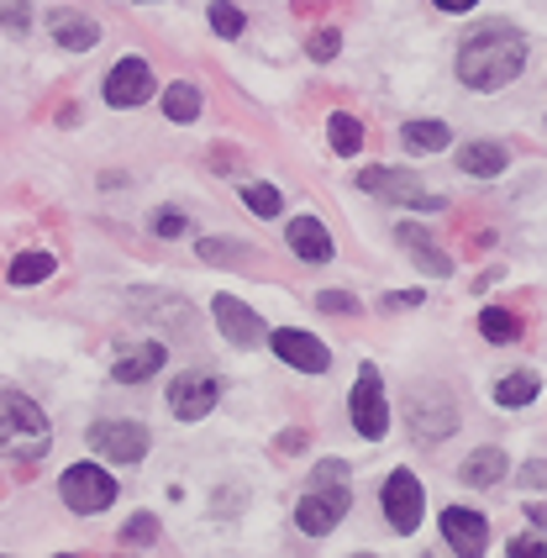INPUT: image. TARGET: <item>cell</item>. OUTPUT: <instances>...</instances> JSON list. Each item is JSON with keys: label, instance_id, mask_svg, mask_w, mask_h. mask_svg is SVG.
I'll list each match as a JSON object with an SVG mask.
<instances>
[{"label": "cell", "instance_id": "6da1fadb", "mask_svg": "<svg viewBox=\"0 0 547 558\" xmlns=\"http://www.w3.org/2000/svg\"><path fill=\"white\" fill-rule=\"evenodd\" d=\"M521 69H526V37L506 22H489V27L469 32L463 48H458V80L469 90H500L511 85Z\"/></svg>", "mask_w": 547, "mask_h": 558}, {"label": "cell", "instance_id": "7a4b0ae2", "mask_svg": "<svg viewBox=\"0 0 547 558\" xmlns=\"http://www.w3.org/2000/svg\"><path fill=\"white\" fill-rule=\"evenodd\" d=\"M348 506H353L348 464H342V459H321V464H316V480H311V490H305L301 506H295V522H301V532H311V537H327V532L348 517Z\"/></svg>", "mask_w": 547, "mask_h": 558}, {"label": "cell", "instance_id": "3957f363", "mask_svg": "<svg viewBox=\"0 0 547 558\" xmlns=\"http://www.w3.org/2000/svg\"><path fill=\"white\" fill-rule=\"evenodd\" d=\"M48 442H53V433H48L42 405L22 390H5L0 396V453L11 464H37L48 453Z\"/></svg>", "mask_w": 547, "mask_h": 558}, {"label": "cell", "instance_id": "277c9868", "mask_svg": "<svg viewBox=\"0 0 547 558\" xmlns=\"http://www.w3.org/2000/svg\"><path fill=\"white\" fill-rule=\"evenodd\" d=\"M358 185L368 195H379V201H396V206H411V211H448V201L437 195V190L416 185V174H405V169H364L358 174Z\"/></svg>", "mask_w": 547, "mask_h": 558}, {"label": "cell", "instance_id": "5b68a950", "mask_svg": "<svg viewBox=\"0 0 547 558\" xmlns=\"http://www.w3.org/2000/svg\"><path fill=\"white\" fill-rule=\"evenodd\" d=\"M348 416H353V427H358L368 442H379V437L390 433V401H385V385H379V369H374V364L358 369V385H353V396H348Z\"/></svg>", "mask_w": 547, "mask_h": 558}, {"label": "cell", "instance_id": "8992f818", "mask_svg": "<svg viewBox=\"0 0 547 558\" xmlns=\"http://www.w3.org/2000/svg\"><path fill=\"white\" fill-rule=\"evenodd\" d=\"M59 490H63V506H69V511L95 517V511H106V506L117 500V480H111L100 464H74V469H63Z\"/></svg>", "mask_w": 547, "mask_h": 558}, {"label": "cell", "instance_id": "52a82bcc", "mask_svg": "<svg viewBox=\"0 0 547 558\" xmlns=\"http://www.w3.org/2000/svg\"><path fill=\"white\" fill-rule=\"evenodd\" d=\"M405 422H411V433H416V442H442V437H453L458 427V405L442 396V390H431V385H422L416 396H411V405H405Z\"/></svg>", "mask_w": 547, "mask_h": 558}, {"label": "cell", "instance_id": "ba28073f", "mask_svg": "<svg viewBox=\"0 0 547 558\" xmlns=\"http://www.w3.org/2000/svg\"><path fill=\"white\" fill-rule=\"evenodd\" d=\"M90 448L100 459H111V464H137L153 448V437H148V427H137V422H95Z\"/></svg>", "mask_w": 547, "mask_h": 558}, {"label": "cell", "instance_id": "9c48e42d", "mask_svg": "<svg viewBox=\"0 0 547 558\" xmlns=\"http://www.w3.org/2000/svg\"><path fill=\"white\" fill-rule=\"evenodd\" d=\"M269 348H274V359H284L290 369H301V374H327V369H332L327 342L311 338V332H301V327H274Z\"/></svg>", "mask_w": 547, "mask_h": 558}, {"label": "cell", "instance_id": "30bf717a", "mask_svg": "<svg viewBox=\"0 0 547 558\" xmlns=\"http://www.w3.org/2000/svg\"><path fill=\"white\" fill-rule=\"evenodd\" d=\"M379 506H385V522L396 532H416V522H422V480L416 474H405V469H396L390 480H385V490H379Z\"/></svg>", "mask_w": 547, "mask_h": 558}, {"label": "cell", "instance_id": "8fae6325", "mask_svg": "<svg viewBox=\"0 0 547 558\" xmlns=\"http://www.w3.org/2000/svg\"><path fill=\"white\" fill-rule=\"evenodd\" d=\"M216 401H221V385H216L211 374H180V379L169 385V411H174L180 422H200V416H211Z\"/></svg>", "mask_w": 547, "mask_h": 558}, {"label": "cell", "instance_id": "7c38bea8", "mask_svg": "<svg viewBox=\"0 0 547 558\" xmlns=\"http://www.w3.org/2000/svg\"><path fill=\"white\" fill-rule=\"evenodd\" d=\"M148 95H153V69L143 59H122L111 74H106V106H117V111L143 106Z\"/></svg>", "mask_w": 547, "mask_h": 558}, {"label": "cell", "instance_id": "4fadbf2b", "mask_svg": "<svg viewBox=\"0 0 547 558\" xmlns=\"http://www.w3.org/2000/svg\"><path fill=\"white\" fill-rule=\"evenodd\" d=\"M216 327H221V338L232 342V348H258V342H269V327L253 316V306H243L238 295H216Z\"/></svg>", "mask_w": 547, "mask_h": 558}, {"label": "cell", "instance_id": "5bb4252c", "mask_svg": "<svg viewBox=\"0 0 547 558\" xmlns=\"http://www.w3.org/2000/svg\"><path fill=\"white\" fill-rule=\"evenodd\" d=\"M442 537H448L453 554L474 558V554H485L489 522L479 517V511H469V506H448V511H442Z\"/></svg>", "mask_w": 547, "mask_h": 558}, {"label": "cell", "instance_id": "9a60e30c", "mask_svg": "<svg viewBox=\"0 0 547 558\" xmlns=\"http://www.w3.org/2000/svg\"><path fill=\"white\" fill-rule=\"evenodd\" d=\"M53 43H59L63 53H90L95 43H100V27H95L85 11H53Z\"/></svg>", "mask_w": 547, "mask_h": 558}, {"label": "cell", "instance_id": "2e32d148", "mask_svg": "<svg viewBox=\"0 0 547 558\" xmlns=\"http://www.w3.org/2000/svg\"><path fill=\"white\" fill-rule=\"evenodd\" d=\"M158 369H163V348H158V342H137V348H126L122 359L111 364V379H117V385H143V379Z\"/></svg>", "mask_w": 547, "mask_h": 558}, {"label": "cell", "instance_id": "e0dca14e", "mask_svg": "<svg viewBox=\"0 0 547 558\" xmlns=\"http://www.w3.org/2000/svg\"><path fill=\"white\" fill-rule=\"evenodd\" d=\"M290 248L301 253L305 264H332V238L316 217H295L290 221Z\"/></svg>", "mask_w": 547, "mask_h": 558}, {"label": "cell", "instance_id": "ac0fdd59", "mask_svg": "<svg viewBox=\"0 0 547 558\" xmlns=\"http://www.w3.org/2000/svg\"><path fill=\"white\" fill-rule=\"evenodd\" d=\"M500 474H506V453L500 448H474L469 459H463V485H474V490H489V485H500Z\"/></svg>", "mask_w": 547, "mask_h": 558}, {"label": "cell", "instance_id": "d6986e66", "mask_svg": "<svg viewBox=\"0 0 547 558\" xmlns=\"http://www.w3.org/2000/svg\"><path fill=\"white\" fill-rule=\"evenodd\" d=\"M506 163H511V154H506L500 143H469V148L458 154V169H463V174H479V180H495Z\"/></svg>", "mask_w": 547, "mask_h": 558}, {"label": "cell", "instance_id": "ffe728a7", "mask_svg": "<svg viewBox=\"0 0 547 558\" xmlns=\"http://www.w3.org/2000/svg\"><path fill=\"white\" fill-rule=\"evenodd\" d=\"M396 238H400V243H405L411 253H416V264H422L426 275H448V269H453V264H448V253H437V248H431V238H426V232L416 227V221H400V227H396Z\"/></svg>", "mask_w": 547, "mask_h": 558}, {"label": "cell", "instance_id": "44dd1931", "mask_svg": "<svg viewBox=\"0 0 547 558\" xmlns=\"http://www.w3.org/2000/svg\"><path fill=\"white\" fill-rule=\"evenodd\" d=\"M400 137H405L411 154H442V148L453 143V132H448L442 122H405L400 126Z\"/></svg>", "mask_w": 547, "mask_h": 558}, {"label": "cell", "instance_id": "7402d4cb", "mask_svg": "<svg viewBox=\"0 0 547 558\" xmlns=\"http://www.w3.org/2000/svg\"><path fill=\"white\" fill-rule=\"evenodd\" d=\"M163 117H169V122H195V117H200V90H195V85H169V90H163Z\"/></svg>", "mask_w": 547, "mask_h": 558}, {"label": "cell", "instance_id": "603a6c76", "mask_svg": "<svg viewBox=\"0 0 547 558\" xmlns=\"http://www.w3.org/2000/svg\"><path fill=\"white\" fill-rule=\"evenodd\" d=\"M327 137H332V154H342V158H353L364 148V126H358V117H348V111H337L332 122H327Z\"/></svg>", "mask_w": 547, "mask_h": 558}, {"label": "cell", "instance_id": "cb8c5ba5", "mask_svg": "<svg viewBox=\"0 0 547 558\" xmlns=\"http://www.w3.org/2000/svg\"><path fill=\"white\" fill-rule=\"evenodd\" d=\"M48 275H53V253H16L11 269H5L11 284H37V279H48Z\"/></svg>", "mask_w": 547, "mask_h": 558}, {"label": "cell", "instance_id": "d4e9b609", "mask_svg": "<svg viewBox=\"0 0 547 558\" xmlns=\"http://www.w3.org/2000/svg\"><path fill=\"white\" fill-rule=\"evenodd\" d=\"M495 401L500 405H526V401H537V374H506L500 385H495Z\"/></svg>", "mask_w": 547, "mask_h": 558}, {"label": "cell", "instance_id": "484cf974", "mask_svg": "<svg viewBox=\"0 0 547 558\" xmlns=\"http://www.w3.org/2000/svg\"><path fill=\"white\" fill-rule=\"evenodd\" d=\"M479 332H485L489 342H516L521 338V322L511 316V311L485 306V311H479Z\"/></svg>", "mask_w": 547, "mask_h": 558}, {"label": "cell", "instance_id": "4316f807", "mask_svg": "<svg viewBox=\"0 0 547 558\" xmlns=\"http://www.w3.org/2000/svg\"><path fill=\"white\" fill-rule=\"evenodd\" d=\"M243 201L247 211H258V217H279V206H284V195L274 185H243Z\"/></svg>", "mask_w": 547, "mask_h": 558}, {"label": "cell", "instance_id": "83f0119b", "mask_svg": "<svg viewBox=\"0 0 547 558\" xmlns=\"http://www.w3.org/2000/svg\"><path fill=\"white\" fill-rule=\"evenodd\" d=\"M211 32L216 37H243V11L232 0H216L211 5Z\"/></svg>", "mask_w": 547, "mask_h": 558}, {"label": "cell", "instance_id": "f1b7e54d", "mask_svg": "<svg viewBox=\"0 0 547 558\" xmlns=\"http://www.w3.org/2000/svg\"><path fill=\"white\" fill-rule=\"evenodd\" d=\"M200 258H206V264H227V258H243V243H227V238H206V243H200Z\"/></svg>", "mask_w": 547, "mask_h": 558}, {"label": "cell", "instance_id": "f546056e", "mask_svg": "<svg viewBox=\"0 0 547 558\" xmlns=\"http://www.w3.org/2000/svg\"><path fill=\"white\" fill-rule=\"evenodd\" d=\"M27 22H32L27 0H5V5H0V27L5 32H27Z\"/></svg>", "mask_w": 547, "mask_h": 558}, {"label": "cell", "instance_id": "4dcf8cb0", "mask_svg": "<svg viewBox=\"0 0 547 558\" xmlns=\"http://www.w3.org/2000/svg\"><path fill=\"white\" fill-rule=\"evenodd\" d=\"M153 232H158V238H180V232H184V211H180V206L153 211Z\"/></svg>", "mask_w": 547, "mask_h": 558}, {"label": "cell", "instance_id": "1f68e13d", "mask_svg": "<svg viewBox=\"0 0 547 558\" xmlns=\"http://www.w3.org/2000/svg\"><path fill=\"white\" fill-rule=\"evenodd\" d=\"M337 48H342V37H337L332 27H327V32H316V37H311V59H316V63L337 59Z\"/></svg>", "mask_w": 547, "mask_h": 558}, {"label": "cell", "instance_id": "d6a6232c", "mask_svg": "<svg viewBox=\"0 0 547 558\" xmlns=\"http://www.w3.org/2000/svg\"><path fill=\"white\" fill-rule=\"evenodd\" d=\"M153 537H158V522H153V517H132L122 527V543H153Z\"/></svg>", "mask_w": 547, "mask_h": 558}, {"label": "cell", "instance_id": "836d02e7", "mask_svg": "<svg viewBox=\"0 0 547 558\" xmlns=\"http://www.w3.org/2000/svg\"><path fill=\"white\" fill-rule=\"evenodd\" d=\"M316 306L332 311V316H348V311L358 306V301H353V295H342V290H321V295H316Z\"/></svg>", "mask_w": 547, "mask_h": 558}, {"label": "cell", "instance_id": "e575fe53", "mask_svg": "<svg viewBox=\"0 0 547 558\" xmlns=\"http://www.w3.org/2000/svg\"><path fill=\"white\" fill-rule=\"evenodd\" d=\"M511 558H543V537H511Z\"/></svg>", "mask_w": 547, "mask_h": 558}, {"label": "cell", "instance_id": "d590c367", "mask_svg": "<svg viewBox=\"0 0 547 558\" xmlns=\"http://www.w3.org/2000/svg\"><path fill=\"white\" fill-rule=\"evenodd\" d=\"M521 485H532V490H547V459H532V464L521 469Z\"/></svg>", "mask_w": 547, "mask_h": 558}, {"label": "cell", "instance_id": "8d00e7d4", "mask_svg": "<svg viewBox=\"0 0 547 558\" xmlns=\"http://www.w3.org/2000/svg\"><path fill=\"white\" fill-rule=\"evenodd\" d=\"M390 311H405V306H422V290H400V295H385Z\"/></svg>", "mask_w": 547, "mask_h": 558}, {"label": "cell", "instance_id": "74e56055", "mask_svg": "<svg viewBox=\"0 0 547 558\" xmlns=\"http://www.w3.org/2000/svg\"><path fill=\"white\" fill-rule=\"evenodd\" d=\"M431 5H437V11H474V5H479V0H431Z\"/></svg>", "mask_w": 547, "mask_h": 558}, {"label": "cell", "instance_id": "f35d334b", "mask_svg": "<svg viewBox=\"0 0 547 558\" xmlns=\"http://www.w3.org/2000/svg\"><path fill=\"white\" fill-rule=\"evenodd\" d=\"M526 517H532V522H537V527L547 532V506H532V511H526Z\"/></svg>", "mask_w": 547, "mask_h": 558}]
</instances>
